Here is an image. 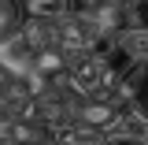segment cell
<instances>
[{
  "label": "cell",
  "instance_id": "6da1fadb",
  "mask_svg": "<svg viewBox=\"0 0 148 145\" xmlns=\"http://www.w3.org/2000/svg\"><path fill=\"white\" fill-rule=\"evenodd\" d=\"M0 67L11 74V82L34 74V49L26 45V37H22V34H11V37L0 41Z\"/></svg>",
  "mask_w": 148,
  "mask_h": 145
},
{
  "label": "cell",
  "instance_id": "7a4b0ae2",
  "mask_svg": "<svg viewBox=\"0 0 148 145\" xmlns=\"http://www.w3.org/2000/svg\"><path fill=\"white\" fill-rule=\"evenodd\" d=\"M115 49L126 63H145L148 67V22L141 26H130V30H119L115 34Z\"/></svg>",
  "mask_w": 148,
  "mask_h": 145
},
{
  "label": "cell",
  "instance_id": "3957f363",
  "mask_svg": "<svg viewBox=\"0 0 148 145\" xmlns=\"http://www.w3.org/2000/svg\"><path fill=\"white\" fill-rule=\"evenodd\" d=\"M18 34L26 37V45L41 52V49H59V34H56V19H37V15H22Z\"/></svg>",
  "mask_w": 148,
  "mask_h": 145
},
{
  "label": "cell",
  "instance_id": "277c9868",
  "mask_svg": "<svg viewBox=\"0 0 148 145\" xmlns=\"http://www.w3.org/2000/svg\"><path fill=\"white\" fill-rule=\"evenodd\" d=\"M34 71L41 74V78L67 74V52H63V49H41V52H34Z\"/></svg>",
  "mask_w": 148,
  "mask_h": 145
}]
</instances>
